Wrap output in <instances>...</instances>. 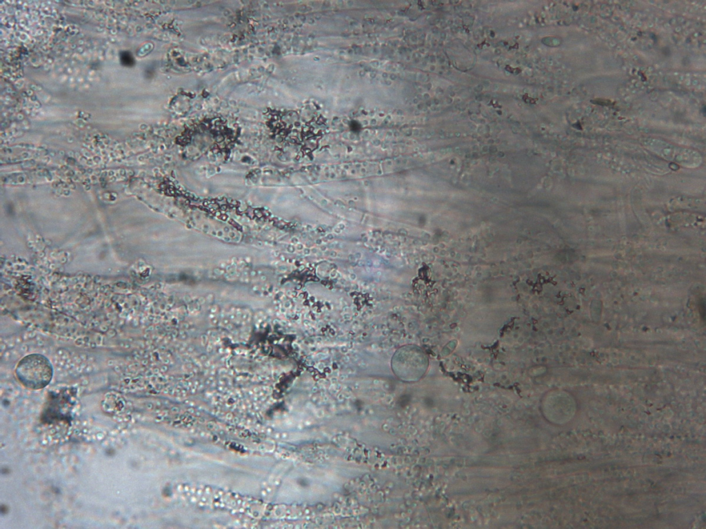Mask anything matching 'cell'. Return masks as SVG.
Returning <instances> with one entry per match:
<instances>
[{"label":"cell","mask_w":706,"mask_h":529,"mask_svg":"<svg viewBox=\"0 0 706 529\" xmlns=\"http://www.w3.org/2000/svg\"><path fill=\"white\" fill-rule=\"evenodd\" d=\"M15 374L19 382L26 388L39 390L50 382L53 368L46 356L32 353L26 355L18 362Z\"/></svg>","instance_id":"1"}]
</instances>
